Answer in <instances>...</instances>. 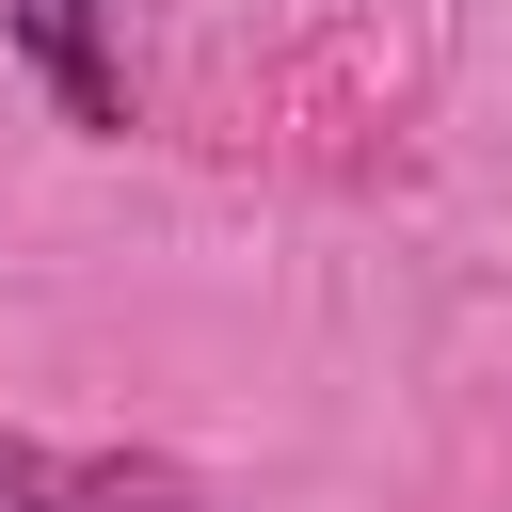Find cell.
<instances>
[{"label":"cell","mask_w":512,"mask_h":512,"mask_svg":"<svg viewBox=\"0 0 512 512\" xmlns=\"http://www.w3.org/2000/svg\"><path fill=\"white\" fill-rule=\"evenodd\" d=\"M0 48L80 144H128V0H0Z\"/></svg>","instance_id":"1"},{"label":"cell","mask_w":512,"mask_h":512,"mask_svg":"<svg viewBox=\"0 0 512 512\" xmlns=\"http://www.w3.org/2000/svg\"><path fill=\"white\" fill-rule=\"evenodd\" d=\"M32 480H48V448H32V432H0V512H32Z\"/></svg>","instance_id":"2"}]
</instances>
